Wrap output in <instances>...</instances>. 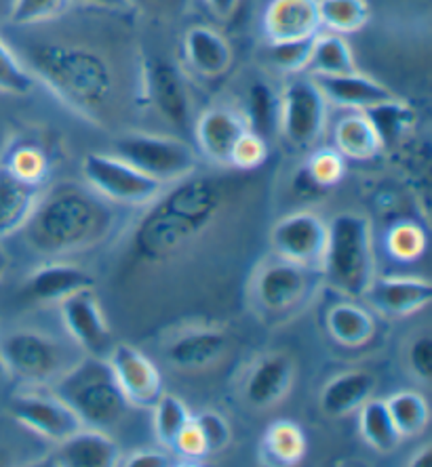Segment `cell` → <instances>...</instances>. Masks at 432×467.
Here are the masks:
<instances>
[{
	"label": "cell",
	"mask_w": 432,
	"mask_h": 467,
	"mask_svg": "<svg viewBox=\"0 0 432 467\" xmlns=\"http://www.w3.org/2000/svg\"><path fill=\"white\" fill-rule=\"evenodd\" d=\"M114 154L163 185L186 180L198 167L196 150L171 135L127 133L116 140Z\"/></svg>",
	"instance_id": "7"
},
{
	"label": "cell",
	"mask_w": 432,
	"mask_h": 467,
	"mask_svg": "<svg viewBox=\"0 0 432 467\" xmlns=\"http://www.w3.org/2000/svg\"><path fill=\"white\" fill-rule=\"evenodd\" d=\"M121 465L125 467H169L177 465V462L171 457L167 451H156V449H140L133 451L132 455L121 459Z\"/></svg>",
	"instance_id": "47"
},
{
	"label": "cell",
	"mask_w": 432,
	"mask_h": 467,
	"mask_svg": "<svg viewBox=\"0 0 432 467\" xmlns=\"http://www.w3.org/2000/svg\"><path fill=\"white\" fill-rule=\"evenodd\" d=\"M306 436L298 423L279 419L266 428L259 442V459L270 467H291L306 457Z\"/></svg>",
	"instance_id": "30"
},
{
	"label": "cell",
	"mask_w": 432,
	"mask_h": 467,
	"mask_svg": "<svg viewBox=\"0 0 432 467\" xmlns=\"http://www.w3.org/2000/svg\"><path fill=\"white\" fill-rule=\"evenodd\" d=\"M293 377H296V368L290 356L280 352L266 354L253 364L245 377V400L259 409L272 407L290 394Z\"/></svg>",
	"instance_id": "19"
},
{
	"label": "cell",
	"mask_w": 432,
	"mask_h": 467,
	"mask_svg": "<svg viewBox=\"0 0 432 467\" xmlns=\"http://www.w3.org/2000/svg\"><path fill=\"white\" fill-rule=\"evenodd\" d=\"M365 297L375 304L384 314L411 316L424 310L432 299V285L427 278L417 276H384L375 278Z\"/></svg>",
	"instance_id": "22"
},
{
	"label": "cell",
	"mask_w": 432,
	"mask_h": 467,
	"mask_svg": "<svg viewBox=\"0 0 432 467\" xmlns=\"http://www.w3.org/2000/svg\"><path fill=\"white\" fill-rule=\"evenodd\" d=\"M9 415L19 425L55 444L85 428L77 413L53 391L51 394H37V391L16 394L9 400Z\"/></svg>",
	"instance_id": "13"
},
{
	"label": "cell",
	"mask_w": 432,
	"mask_h": 467,
	"mask_svg": "<svg viewBox=\"0 0 432 467\" xmlns=\"http://www.w3.org/2000/svg\"><path fill=\"white\" fill-rule=\"evenodd\" d=\"M132 6H148V9H161L163 5H169L171 0H129Z\"/></svg>",
	"instance_id": "51"
},
{
	"label": "cell",
	"mask_w": 432,
	"mask_h": 467,
	"mask_svg": "<svg viewBox=\"0 0 432 467\" xmlns=\"http://www.w3.org/2000/svg\"><path fill=\"white\" fill-rule=\"evenodd\" d=\"M314 77H340V74L356 72L354 53L353 47L342 34L321 30L317 36L312 38V51H311V64H308Z\"/></svg>",
	"instance_id": "32"
},
{
	"label": "cell",
	"mask_w": 432,
	"mask_h": 467,
	"mask_svg": "<svg viewBox=\"0 0 432 467\" xmlns=\"http://www.w3.org/2000/svg\"><path fill=\"white\" fill-rule=\"evenodd\" d=\"M171 452L180 459V463L182 462L196 463V462H201V459L209 457L207 442H205L203 434L198 431L195 419H192L186 428L182 430V434L177 436V441L174 442V449H171Z\"/></svg>",
	"instance_id": "45"
},
{
	"label": "cell",
	"mask_w": 432,
	"mask_h": 467,
	"mask_svg": "<svg viewBox=\"0 0 432 467\" xmlns=\"http://www.w3.org/2000/svg\"><path fill=\"white\" fill-rule=\"evenodd\" d=\"M6 377V370H5V367H3V360H0V381H3Z\"/></svg>",
	"instance_id": "53"
},
{
	"label": "cell",
	"mask_w": 432,
	"mask_h": 467,
	"mask_svg": "<svg viewBox=\"0 0 432 467\" xmlns=\"http://www.w3.org/2000/svg\"><path fill=\"white\" fill-rule=\"evenodd\" d=\"M317 272L279 257L269 261L253 280V301L266 318H285L312 297L314 286L319 285Z\"/></svg>",
	"instance_id": "9"
},
{
	"label": "cell",
	"mask_w": 432,
	"mask_h": 467,
	"mask_svg": "<svg viewBox=\"0 0 432 467\" xmlns=\"http://www.w3.org/2000/svg\"><path fill=\"white\" fill-rule=\"evenodd\" d=\"M319 17L323 30L348 36L367 26L372 11L367 0H319Z\"/></svg>",
	"instance_id": "36"
},
{
	"label": "cell",
	"mask_w": 432,
	"mask_h": 467,
	"mask_svg": "<svg viewBox=\"0 0 432 467\" xmlns=\"http://www.w3.org/2000/svg\"><path fill=\"white\" fill-rule=\"evenodd\" d=\"M432 462V446L430 444H424L420 451H416L414 455L409 459V465L411 467H427Z\"/></svg>",
	"instance_id": "50"
},
{
	"label": "cell",
	"mask_w": 432,
	"mask_h": 467,
	"mask_svg": "<svg viewBox=\"0 0 432 467\" xmlns=\"http://www.w3.org/2000/svg\"><path fill=\"white\" fill-rule=\"evenodd\" d=\"M329 222L319 213L296 211L279 219L272 228L270 243L279 259L321 270L325 255Z\"/></svg>",
	"instance_id": "12"
},
{
	"label": "cell",
	"mask_w": 432,
	"mask_h": 467,
	"mask_svg": "<svg viewBox=\"0 0 432 467\" xmlns=\"http://www.w3.org/2000/svg\"><path fill=\"white\" fill-rule=\"evenodd\" d=\"M205 3H207L211 16L222 19V22H230L237 16L243 0H205Z\"/></svg>",
	"instance_id": "48"
},
{
	"label": "cell",
	"mask_w": 432,
	"mask_h": 467,
	"mask_svg": "<svg viewBox=\"0 0 432 467\" xmlns=\"http://www.w3.org/2000/svg\"><path fill=\"white\" fill-rule=\"evenodd\" d=\"M224 185L214 177H196L164 188L133 234V251L143 261H163L180 253L209 228L224 207Z\"/></svg>",
	"instance_id": "2"
},
{
	"label": "cell",
	"mask_w": 432,
	"mask_h": 467,
	"mask_svg": "<svg viewBox=\"0 0 432 467\" xmlns=\"http://www.w3.org/2000/svg\"><path fill=\"white\" fill-rule=\"evenodd\" d=\"M325 327L333 343L346 349H361L369 346L378 335V320L374 314L351 301H340L325 314Z\"/></svg>",
	"instance_id": "27"
},
{
	"label": "cell",
	"mask_w": 432,
	"mask_h": 467,
	"mask_svg": "<svg viewBox=\"0 0 432 467\" xmlns=\"http://www.w3.org/2000/svg\"><path fill=\"white\" fill-rule=\"evenodd\" d=\"M346 175V158L335 148H323L312 152L293 175V192L300 198L312 201L333 190Z\"/></svg>",
	"instance_id": "28"
},
{
	"label": "cell",
	"mask_w": 432,
	"mask_h": 467,
	"mask_svg": "<svg viewBox=\"0 0 432 467\" xmlns=\"http://www.w3.org/2000/svg\"><path fill=\"white\" fill-rule=\"evenodd\" d=\"M9 265H11L9 253H6L3 246H0V280L5 278V274H6V270H9Z\"/></svg>",
	"instance_id": "52"
},
{
	"label": "cell",
	"mask_w": 432,
	"mask_h": 467,
	"mask_svg": "<svg viewBox=\"0 0 432 467\" xmlns=\"http://www.w3.org/2000/svg\"><path fill=\"white\" fill-rule=\"evenodd\" d=\"M27 70L82 119L100 122L116 99V74L104 53L80 43H37L27 49Z\"/></svg>",
	"instance_id": "3"
},
{
	"label": "cell",
	"mask_w": 432,
	"mask_h": 467,
	"mask_svg": "<svg viewBox=\"0 0 432 467\" xmlns=\"http://www.w3.org/2000/svg\"><path fill=\"white\" fill-rule=\"evenodd\" d=\"M428 238L420 225L414 222H399L386 234V249L390 255L403 264H414L427 253Z\"/></svg>",
	"instance_id": "39"
},
{
	"label": "cell",
	"mask_w": 432,
	"mask_h": 467,
	"mask_svg": "<svg viewBox=\"0 0 432 467\" xmlns=\"http://www.w3.org/2000/svg\"><path fill=\"white\" fill-rule=\"evenodd\" d=\"M262 27L269 43L312 38L323 30L319 17V0H270Z\"/></svg>",
	"instance_id": "17"
},
{
	"label": "cell",
	"mask_w": 432,
	"mask_h": 467,
	"mask_svg": "<svg viewBox=\"0 0 432 467\" xmlns=\"http://www.w3.org/2000/svg\"><path fill=\"white\" fill-rule=\"evenodd\" d=\"M407 364L409 370L417 379L430 383L432 379V339L430 335H420L411 341L407 349Z\"/></svg>",
	"instance_id": "46"
},
{
	"label": "cell",
	"mask_w": 432,
	"mask_h": 467,
	"mask_svg": "<svg viewBox=\"0 0 432 467\" xmlns=\"http://www.w3.org/2000/svg\"><path fill=\"white\" fill-rule=\"evenodd\" d=\"M114 207L89 185L64 182L43 190L22 232L40 255H70L104 243L119 222Z\"/></svg>",
	"instance_id": "1"
},
{
	"label": "cell",
	"mask_w": 432,
	"mask_h": 467,
	"mask_svg": "<svg viewBox=\"0 0 432 467\" xmlns=\"http://www.w3.org/2000/svg\"><path fill=\"white\" fill-rule=\"evenodd\" d=\"M59 312L64 318L66 331L77 341L80 349L89 356H101L106 358L112 349V331H110L108 320L101 312L98 295L91 288H82L70 297L59 301Z\"/></svg>",
	"instance_id": "15"
},
{
	"label": "cell",
	"mask_w": 432,
	"mask_h": 467,
	"mask_svg": "<svg viewBox=\"0 0 432 467\" xmlns=\"http://www.w3.org/2000/svg\"><path fill=\"white\" fill-rule=\"evenodd\" d=\"M312 78L321 91H323L329 104L344 109H354V112H363V109L395 98V93L388 87H384L382 82L374 80L372 77H365L359 70L351 74H340V77Z\"/></svg>",
	"instance_id": "23"
},
{
	"label": "cell",
	"mask_w": 432,
	"mask_h": 467,
	"mask_svg": "<svg viewBox=\"0 0 432 467\" xmlns=\"http://www.w3.org/2000/svg\"><path fill=\"white\" fill-rule=\"evenodd\" d=\"M192 130H195L198 152L219 167H228L232 148L249 129L243 112L228 106H214L198 116Z\"/></svg>",
	"instance_id": "16"
},
{
	"label": "cell",
	"mask_w": 432,
	"mask_h": 467,
	"mask_svg": "<svg viewBox=\"0 0 432 467\" xmlns=\"http://www.w3.org/2000/svg\"><path fill=\"white\" fill-rule=\"evenodd\" d=\"M82 177L89 188L121 207H148L167 188L121 156L104 152H91L82 158Z\"/></svg>",
	"instance_id": "8"
},
{
	"label": "cell",
	"mask_w": 432,
	"mask_h": 467,
	"mask_svg": "<svg viewBox=\"0 0 432 467\" xmlns=\"http://www.w3.org/2000/svg\"><path fill=\"white\" fill-rule=\"evenodd\" d=\"M142 99L161 120L175 130L195 125L192 93L184 72L164 57H146L142 64Z\"/></svg>",
	"instance_id": "11"
},
{
	"label": "cell",
	"mask_w": 432,
	"mask_h": 467,
	"mask_svg": "<svg viewBox=\"0 0 432 467\" xmlns=\"http://www.w3.org/2000/svg\"><path fill=\"white\" fill-rule=\"evenodd\" d=\"M363 114H365L369 122L374 125L384 148L395 146L417 120L416 109L411 108L407 101L396 98V95L386 101H382V104L363 109Z\"/></svg>",
	"instance_id": "34"
},
{
	"label": "cell",
	"mask_w": 432,
	"mask_h": 467,
	"mask_svg": "<svg viewBox=\"0 0 432 467\" xmlns=\"http://www.w3.org/2000/svg\"><path fill=\"white\" fill-rule=\"evenodd\" d=\"M319 272L325 283L344 297H365L375 280L372 223L365 215L340 213L332 219Z\"/></svg>",
	"instance_id": "4"
},
{
	"label": "cell",
	"mask_w": 432,
	"mask_h": 467,
	"mask_svg": "<svg viewBox=\"0 0 432 467\" xmlns=\"http://www.w3.org/2000/svg\"><path fill=\"white\" fill-rule=\"evenodd\" d=\"M390 417L403 438L420 436L430 423V409L420 391L401 389L386 400Z\"/></svg>",
	"instance_id": "35"
},
{
	"label": "cell",
	"mask_w": 432,
	"mask_h": 467,
	"mask_svg": "<svg viewBox=\"0 0 432 467\" xmlns=\"http://www.w3.org/2000/svg\"><path fill=\"white\" fill-rule=\"evenodd\" d=\"M359 431L363 442L372 446L374 451L382 452V455H390V452L399 449L403 441L393 417H390L386 400H374V398L363 402V407L359 409Z\"/></svg>",
	"instance_id": "33"
},
{
	"label": "cell",
	"mask_w": 432,
	"mask_h": 467,
	"mask_svg": "<svg viewBox=\"0 0 432 467\" xmlns=\"http://www.w3.org/2000/svg\"><path fill=\"white\" fill-rule=\"evenodd\" d=\"M51 391L77 413L85 428L106 431L121 423L129 410L112 367L101 356H87L74 362L53 381Z\"/></svg>",
	"instance_id": "5"
},
{
	"label": "cell",
	"mask_w": 432,
	"mask_h": 467,
	"mask_svg": "<svg viewBox=\"0 0 432 467\" xmlns=\"http://www.w3.org/2000/svg\"><path fill=\"white\" fill-rule=\"evenodd\" d=\"M154 434L164 449H174V442L182 430L192 421V415L186 402L174 394H164L154 404Z\"/></svg>",
	"instance_id": "37"
},
{
	"label": "cell",
	"mask_w": 432,
	"mask_h": 467,
	"mask_svg": "<svg viewBox=\"0 0 432 467\" xmlns=\"http://www.w3.org/2000/svg\"><path fill=\"white\" fill-rule=\"evenodd\" d=\"M49 465L59 467H116L121 465V451L104 430L80 428L58 442Z\"/></svg>",
	"instance_id": "21"
},
{
	"label": "cell",
	"mask_w": 432,
	"mask_h": 467,
	"mask_svg": "<svg viewBox=\"0 0 432 467\" xmlns=\"http://www.w3.org/2000/svg\"><path fill=\"white\" fill-rule=\"evenodd\" d=\"M226 346H228V339L217 328H190L169 343L167 360L175 368L201 370L222 358Z\"/></svg>",
	"instance_id": "26"
},
{
	"label": "cell",
	"mask_w": 432,
	"mask_h": 467,
	"mask_svg": "<svg viewBox=\"0 0 432 467\" xmlns=\"http://www.w3.org/2000/svg\"><path fill=\"white\" fill-rule=\"evenodd\" d=\"M312 38L269 43L270 64L277 67V70L290 72V74H298V72L308 70V64H311Z\"/></svg>",
	"instance_id": "42"
},
{
	"label": "cell",
	"mask_w": 432,
	"mask_h": 467,
	"mask_svg": "<svg viewBox=\"0 0 432 467\" xmlns=\"http://www.w3.org/2000/svg\"><path fill=\"white\" fill-rule=\"evenodd\" d=\"M269 141L262 140V137L251 133V130H245L241 140L235 143L230 154V164L228 167L237 171H258L262 164L269 161Z\"/></svg>",
	"instance_id": "43"
},
{
	"label": "cell",
	"mask_w": 432,
	"mask_h": 467,
	"mask_svg": "<svg viewBox=\"0 0 432 467\" xmlns=\"http://www.w3.org/2000/svg\"><path fill=\"white\" fill-rule=\"evenodd\" d=\"M333 143L335 150L346 161H374L382 154V141L369 119L363 112L348 109V114L333 125Z\"/></svg>",
	"instance_id": "29"
},
{
	"label": "cell",
	"mask_w": 432,
	"mask_h": 467,
	"mask_svg": "<svg viewBox=\"0 0 432 467\" xmlns=\"http://www.w3.org/2000/svg\"><path fill=\"white\" fill-rule=\"evenodd\" d=\"M375 389V377L367 370H342L329 379L321 389V410L332 419H342L356 413L363 402L369 400Z\"/></svg>",
	"instance_id": "25"
},
{
	"label": "cell",
	"mask_w": 432,
	"mask_h": 467,
	"mask_svg": "<svg viewBox=\"0 0 432 467\" xmlns=\"http://www.w3.org/2000/svg\"><path fill=\"white\" fill-rule=\"evenodd\" d=\"M247 129L251 133L270 141L272 137L279 135V120H280V93L274 88L269 80H253L247 91V106L243 109Z\"/></svg>",
	"instance_id": "31"
},
{
	"label": "cell",
	"mask_w": 432,
	"mask_h": 467,
	"mask_svg": "<svg viewBox=\"0 0 432 467\" xmlns=\"http://www.w3.org/2000/svg\"><path fill=\"white\" fill-rule=\"evenodd\" d=\"M37 87V78L17 53L0 38V93L27 95Z\"/></svg>",
	"instance_id": "41"
},
{
	"label": "cell",
	"mask_w": 432,
	"mask_h": 467,
	"mask_svg": "<svg viewBox=\"0 0 432 467\" xmlns=\"http://www.w3.org/2000/svg\"><path fill=\"white\" fill-rule=\"evenodd\" d=\"M80 3L91 5V6H98V9L114 11V13H121V11H129V9H133V6H132V3H129V0H80Z\"/></svg>",
	"instance_id": "49"
},
{
	"label": "cell",
	"mask_w": 432,
	"mask_h": 467,
	"mask_svg": "<svg viewBox=\"0 0 432 467\" xmlns=\"http://www.w3.org/2000/svg\"><path fill=\"white\" fill-rule=\"evenodd\" d=\"M184 57L201 78L216 80L228 74L235 61L230 40L211 26H192L184 34Z\"/></svg>",
	"instance_id": "18"
},
{
	"label": "cell",
	"mask_w": 432,
	"mask_h": 467,
	"mask_svg": "<svg viewBox=\"0 0 432 467\" xmlns=\"http://www.w3.org/2000/svg\"><path fill=\"white\" fill-rule=\"evenodd\" d=\"M192 419H195L198 431H201L205 442H207L209 455L224 451L226 446L230 444V441H232L230 423L226 421L222 415L216 413V410H203V413H198Z\"/></svg>",
	"instance_id": "44"
},
{
	"label": "cell",
	"mask_w": 432,
	"mask_h": 467,
	"mask_svg": "<svg viewBox=\"0 0 432 467\" xmlns=\"http://www.w3.org/2000/svg\"><path fill=\"white\" fill-rule=\"evenodd\" d=\"M95 278L85 267L74 264H64V261H53L34 270L24 283V295L37 304H55L70 297L82 288H91Z\"/></svg>",
	"instance_id": "20"
},
{
	"label": "cell",
	"mask_w": 432,
	"mask_h": 467,
	"mask_svg": "<svg viewBox=\"0 0 432 467\" xmlns=\"http://www.w3.org/2000/svg\"><path fill=\"white\" fill-rule=\"evenodd\" d=\"M106 358L129 407L153 409L163 396V377L156 364L127 343H116Z\"/></svg>",
	"instance_id": "14"
},
{
	"label": "cell",
	"mask_w": 432,
	"mask_h": 467,
	"mask_svg": "<svg viewBox=\"0 0 432 467\" xmlns=\"http://www.w3.org/2000/svg\"><path fill=\"white\" fill-rule=\"evenodd\" d=\"M40 194L43 185L26 182L0 164V240L22 232Z\"/></svg>",
	"instance_id": "24"
},
{
	"label": "cell",
	"mask_w": 432,
	"mask_h": 467,
	"mask_svg": "<svg viewBox=\"0 0 432 467\" xmlns=\"http://www.w3.org/2000/svg\"><path fill=\"white\" fill-rule=\"evenodd\" d=\"M0 164H5L11 173L22 177V180L38 185H45V177L49 173V158H47V152L38 143L32 141L16 143Z\"/></svg>",
	"instance_id": "38"
},
{
	"label": "cell",
	"mask_w": 432,
	"mask_h": 467,
	"mask_svg": "<svg viewBox=\"0 0 432 467\" xmlns=\"http://www.w3.org/2000/svg\"><path fill=\"white\" fill-rule=\"evenodd\" d=\"M70 5L72 0H13L9 22L19 27L43 26L64 16Z\"/></svg>",
	"instance_id": "40"
},
{
	"label": "cell",
	"mask_w": 432,
	"mask_h": 467,
	"mask_svg": "<svg viewBox=\"0 0 432 467\" xmlns=\"http://www.w3.org/2000/svg\"><path fill=\"white\" fill-rule=\"evenodd\" d=\"M0 360L6 375L27 383L47 386L72 367L61 343L34 328H16L0 335Z\"/></svg>",
	"instance_id": "6"
},
{
	"label": "cell",
	"mask_w": 432,
	"mask_h": 467,
	"mask_svg": "<svg viewBox=\"0 0 432 467\" xmlns=\"http://www.w3.org/2000/svg\"><path fill=\"white\" fill-rule=\"evenodd\" d=\"M329 120V101L314 78L296 77L280 91L279 133L290 146L308 150L317 146Z\"/></svg>",
	"instance_id": "10"
}]
</instances>
